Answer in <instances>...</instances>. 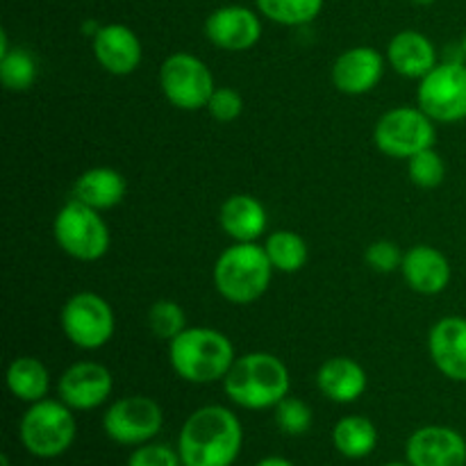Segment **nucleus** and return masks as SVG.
<instances>
[{
	"label": "nucleus",
	"instance_id": "nucleus-1",
	"mask_svg": "<svg viewBox=\"0 0 466 466\" xmlns=\"http://www.w3.org/2000/svg\"><path fill=\"white\" fill-rule=\"evenodd\" d=\"M244 446V428L223 405H203L182 423L177 453L185 466H232Z\"/></svg>",
	"mask_w": 466,
	"mask_h": 466
},
{
	"label": "nucleus",
	"instance_id": "nucleus-2",
	"mask_svg": "<svg viewBox=\"0 0 466 466\" xmlns=\"http://www.w3.org/2000/svg\"><path fill=\"white\" fill-rule=\"evenodd\" d=\"M223 391L244 410H273L291 391V373L278 355L255 350L239 355L223 378Z\"/></svg>",
	"mask_w": 466,
	"mask_h": 466
},
{
	"label": "nucleus",
	"instance_id": "nucleus-3",
	"mask_svg": "<svg viewBox=\"0 0 466 466\" xmlns=\"http://www.w3.org/2000/svg\"><path fill=\"white\" fill-rule=\"evenodd\" d=\"M235 360L230 337L214 328L187 326L176 339L168 341V364L173 373L191 385L223 382Z\"/></svg>",
	"mask_w": 466,
	"mask_h": 466
},
{
	"label": "nucleus",
	"instance_id": "nucleus-4",
	"mask_svg": "<svg viewBox=\"0 0 466 466\" xmlns=\"http://www.w3.org/2000/svg\"><path fill=\"white\" fill-rule=\"evenodd\" d=\"M273 264L258 241H235L217 258L212 282L217 294L232 305H250L262 299L273 280Z\"/></svg>",
	"mask_w": 466,
	"mask_h": 466
},
{
	"label": "nucleus",
	"instance_id": "nucleus-5",
	"mask_svg": "<svg viewBox=\"0 0 466 466\" xmlns=\"http://www.w3.org/2000/svg\"><path fill=\"white\" fill-rule=\"evenodd\" d=\"M76 414L64 400H36L18 423L23 449L39 460H53L66 453L76 441Z\"/></svg>",
	"mask_w": 466,
	"mask_h": 466
},
{
	"label": "nucleus",
	"instance_id": "nucleus-6",
	"mask_svg": "<svg viewBox=\"0 0 466 466\" xmlns=\"http://www.w3.org/2000/svg\"><path fill=\"white\" fill-rule=\"evenodd\" d=\"M53 237L59 248L77 262H98L112 246V232L103 214L76 198L55 214Z\"/></svg>",
	"mask_w": 466,
	"mask_h": 466
},
{
	"label": "nucleus",
	"instance_id": "nucleus-7",
	"mask_svg": "<svg viewBox=\"0 0 466 466\" xmlns=\"http://www.w3.org/2000/svg\"><path fill=\"white\" fill-rule=\"evenodd\" d=\"M437 141V123L421 107L387 109L373 127V144L382 155L394 159H410L421 150L432 148Z\"/></svg>",
	"mask_w": 466,
	"mask_h": 466
},
{
	"label": "nucleus",
	"instance_id": "nucleus-8",
	"mask_svg": "<svg viewBox=\"0 0 466 466\" xmlns=\"http://www.w3.org/2000/svg\"><path fill=\"white\" fill-rule=\"evenodd\" d=\"M164 98L182 112H198L208 107L217 82L200 57L191 53H173L162 62L157 73Z\"/></svg>",
	"mask_w": 466,
	"mask_h": 466
},
{
	"label": "nucleus",
	"instance_id": "nucleus-9",
	"mask_svg": "<svg viewBox=\"0 0 466 466\" xmlns=\"http://www.w3.org/2000/svg\"><path fill=\"white\" fill-rule=\"evenodd\" d=\"M62 332L76 349L98 350L112 341L116 332V317L100 294L94 291H77L64 303L59 314Z\"/></svg>",
	"mask_w": 466,
	"mask_h": 466
},
{
	"label": "nucleus",
	"instance_id": "nucleus-10",
	"mask_svg": "<svg viewBox=\"0 0 466 466\" xmlns=\"http://www.w3.org/2000/svg\"><path fill=\"white\" fill-rule=\"evenodd\" d=\"M417 103L435 123H460L466 118V62L444 59L419 80Z\"/></svg>",
	"mask_w": 466,
	"mask_h": 466
},
{
	"label": "nucleus",
	"instance_id": "nucleus-11",
	"mask_svg": "<svg viewBox=\"0 0 466 466\" xmlns=\"http://www.w3.org/2000/svg\"><path fill=\"white\" fill-rule=\"evenodd\" d=\"M164 410L150 396H123L109 403L103 414V431L114 444L137 446L148 444L162 432Z\"/></svg>",
	"mask_w": 466,
	"mask_h": 466
},
{
	"label": "nucleus",
	"instance_id": "nucleus-12",
	"mask_svg": "<svg viewBox=\"0 0 466 466\" xmlns=\"http://www.w3.org/2000/svg\"><path fill=\"white\" fill-rule=\"evenodd\" d=\"M262 14L246 5H223L205 18V36L226 53H246L262 39Z\"/></svg>",
	"mask_w": 466,
	"mask_h": 466
},
{
	"label": "nucleus",
	"instance_id": "nucleus-13",
	"mask_svg": "<svg viewBox=\"0 0 466 466\" xmlns=\"http://www.w3.org/2000/svg\"><path fill=\"white\" fill-rule=\"evenodd\" d=\"M114 391V376L105 364L76 362L59 376L57 394L59 400L68 405L73 412H89L109 400Z\"/></svg>",
	"mask_w": 466,
	"mask_h": 466
},
{
	"label": "nucleus",
	"instance_id": "nucleus-14",
	"mask_svg": "<svg viewBox=\"0 0 466 466\" xmlns=\"http://www.w3.org/2000/svg\"><path fill=\"white\" fill-rule=\"evenodd\" d=\"M91 50L96 62L109 76H130L144 59V46L137 32L123 23H105L91 36Z\"/></svg>",
	"mask_w": 466,
	"mask_h": 466
},
{
	"label": "nucleus",
	"instance_id": "nucleus-15",
	"mask_svg": "<svg viewBox=\"0 0 466 466\" xmlns=\"http://www.w3.org/2000/svg\"><path fill=\"white\" fill-rule=\"evenodd\" d=\"M387 57L373 46H353L332 64V85L339 94L364 96L380 85Z\"/></svg>",
	"mask_w": 466,
	"mask_h": 466
},
{
	"label": "nucleus",
	"instance_id": "nucleus-16",
	"mask_svg": "<svg viewBox=\"0 0 466 466\" xmlns=\"http://www.w3.org/2000/svg\"><path fill=\"white\" fill-rule=\"evenodd\" d=\"M405 460L412 466H466V440L455 428L423 426L410 435Z\"/></svg>",
	"mask_w": 466,
	"mask_h": 466
},
{
	"label": "nucleus",
	"instance_id": "nucleus-17",
	"mask_svg": "<svg viewBox=\"0 0 466 466\" xmlns=\"http://www.w3.org/2000/svg\"><path fill=\"white\" fill-rule=\"evenodd\" d=\"M428 353L441 376L466 382V319L441 317L428 332Z\"/></svg>",
	"mask_w": 466,
	"mask_h": 466
},
{
	"label": "nucleus",
	"instance_id": "nucleus-18",
	"mask_svg": "<svg viewBox=\"0 0 466 466\" xmlns=\"http://www.w3.org/2000/svg\"><path fill=\"white\" fill-rule=\"evenodd\" d=\"M400 276L405 285L421 296H437L451 285L453 268L449 258L431 244H417L405 250Z\"/></svg>",
	"mask_w": 466,
	"mask_h": 466
},
{
	"label": "nucleus",
	"instance_id": "nucleus-19",
	"mask_svg": "<svg viewBox=\"0 0 466 466\" xmlns=\"http://www.w3.org/2000/svg\"><path fill=\"white\" fill-rule=\"evenodd\" d=\"M387 64L408 80H421L440 64L437 48L423 32L400 30L387 44Z\"/></svg>",
	"mask_w": 466,
	"mask_h": 466
},
{
	"label": "nucleus",
	"instance_id": "nucleus-20",
	"mask_svg": "<svg viewBox=\"0 0 466 466\" xmlns=\"http://www.w3.org/2000/svg\"><path fill=\"white\" fill-rule=\"evenodd\" d=\"M317 387L328 400L339 405H350L364 396L369 387L367 371L353 358H330L319 367Z\"/></svg>",
	"mask_w": 466,
	"mask_h": 466
},
{
	"label": "nucleus",
	"instance_id": "nucleus-21",
	"mask_svg": "<svg viewBox=\"0 0 466 466\" xmlns=\"http://www.w3.org/2000/svg\"><path fill=\"white\" fill-rule=\"evenodd\" d=\"M218 226L232 241H258L267 232V209L255 196L232 194L218 208Z\"/></svg>",
	"mask_w": 466,
	"mask_h": 466
},
{
	"label": "nucleus",
	"instance_id": "nucleus-22",
	"mask_svg": "<svg viewBox=\"0 0 466 466\" xmlns=\"http://www.w3.org/2000/svg\"><path fill=\"white\" fill-rule=\"evenodd\" d=\"M126 194V177L112 167L86 168L77 176L76 185H73V198L98 209V212H107V209L121 205Z\"/></svg>",
	"mask_w": 466,
	"mask_h": 466
},
{
	"label": "nucleus",
	"instance_id": "nucleus-23",
	"mask_svg": "<svg viewBox=\"0 0 466 466\" xmlns=\"http://www.w3.org/2000/svg\"><path fill=\"white\" fill-rule=\"evenodd\" d=\"M5 382H7V390L14 399L32 405L36 400L48 399L50 371L39 358L21 355V358H14L9 362L7 373H5Z\"/></svg>",
	"mask_w": 466,
	"mask_h": 466
},
{
	"label": "nucleus",
	"instance_id": "nucleus-24",
	"mask_svg": "<svg viewBox=\"0 0 466 466\" xmlns=\"http://www.w3.org/2000/svg\"><path fill=\"white\" fill-rule=\"evenodd\" d=\"M332 444L337 453L346 460H364L376 451L378 446V428L371 419L350 414L339 419L332 428Z\"/></svg>",
	"mask_w": 466,
	"mask_h": 466
},
{
	"label": "nucleus",
	"instance_id": "nucleus-25",
	"mask_svg": "<svg viewBox=\"0 0 466 466\" xmlns=\"http://www.w3.org/2000/svg\"><path fill=\"white\" fill-rule=\"evenodd\" d=\"M264 250L280 273H299L309 259L308 241L291 230H273L264 241Z\"/></svg>",
	"mask_w": 466,
	"mask_h": 466
},
{
	"label": "nucleus",
	"instance_id": "nucleus-26",
	"mask_svg": "<svg viewBox=\"0 0 466 466\" xmlns=\"http://www.w3.org/2000/svg\"><path fill=\"white\" fill-rule=\"evenodd\" d=\"M258 12L285 27H303L317 21L326 0H255Z\"/></svg>",
	"mask_w": 466,
	"mask_h": 466
},
{
	"label": "nucleus",
	"instance_id": "nucleus-27",
	"mask_svg": "<svg viewBox=\"0 0 466 466\" xmlns=\"http://www.w3.org/2000/svg\"><path fill=\"white\" fill-rule=\"evenodd\" d=\"M39 68L36 59L30 50L25 48H9L0 53V82L7 91L21 94L35 85Z\"/></svg>",
	"mask_w": 466,
	"mask_h": 466
},
{
	"label": "nucleus",
	"instance_id": "nucleus-28",
	"mask_svg": "<svg viewBox=\"0 0 466 466\" xmlns=\"http://www.w3.org/2000/svg\"><path fill=\"white\" fill-rule=\"evenodd\" d=\"M146 323H148V330L153 332L155 339L168 344L187 328V314L182 305L176 303V300L159 299L148 308Z\"/></svg>",
	"mask_w": 466,
	"mask_h": 466
},
{
	"label": "nucleus",
	"instance_id": "nucleus-29",
	"mask_svg": "<svg viewBox=\"0 0 466 466\" xmlns=\"http://www.w3.org/2000/svg\"><path fill=\"white\" fill-rule=\"evenodd\" d=\"M408 176L410 182L419 189H437L446 177L444 157L437 153L435 146L421 150L408 159Z\"/></svg>",
	"mask_w": 466,
	"mask_h": 466
},
{
	"label": "nucleus",
	"instance_id": "nucleus-30",
	"mask_svg": "<svg viewBox=\"0 0 466 466\" xmlns=\"http://www.w3.org/2000/svg\"><path fill=\"white\" fill-rule=\"evenodd\" d=\"M273 410H276V426L280 428L285 435L300 437L312 428V408H309L303 399H296V396L289 394Z\"/></svg>",
	"mask_w": 466,
	"mask_h": 466
},
{
	"label": "nucleus",
	"instance_id": "nucleus-31",
	"mask_svg": "<svg viewBox=\"0 0 466 466\" xmlns=\"http://www.w3.org/2000/svg\"><path fill=\"white\" fill-rule=\"evenodd\" d=\"M403 255L405 253L400 250L399 244H394L390 239H378L367 246V250H364V262L376 273H394L400 271Z\"/></svg>",
	"mask_w": 466,
	"mask_h": 466
},
{
	"label": "nucleus",
	"instance_id": "nucleus-32",
	"mask_svg": "<svg viewBox=\"0 0 466 466\" xmlns=\"http://www.w3.org/2000/svg\"><path fill=\"white\" fill-rule=\"evenodd\" d=\"M205 109H208L209 116H212L214 121L232 123L241 116V112H244V98H241L239 91L232 89V86H217Z\"/></svg>",
	"mask_w": 466,
	"mask_h": 466
},
{
	"label": "nucleus",
	"instance_id": "nucleus-33",
	"mask_svg": "<svg viewBox=\"0 0 466 466\" xmlns=\"http://www.w3.org/2000/svg\"><path fill=\"white\" fill-rule=\"evenodd\" d=\"M127 466H185L177 449L167 444H141L127 458Z\"/></svg>",
	"mask_w": 466,
	"mask_h": 466
},
{
	"label": "nucleus",
	"instance_id": "nucleus-34",
	"mask_svg": "<svg viewBox=\"0 0 466 466\" xmlns=\"http://www.w3.org/2000/svg\"><path fill=\"white\" fill-rule=\"evenodd\" d=\"M255 466H296V464H291L289 460L280 458V455H268V458L259 460V462Z\"/></svg>",
	"mask_w": 466,
	"mask_h": 466
},
{
	"label": "nucleus",
	"instance_id": "nucleus-35",
	"mask_svg": "<svg viewBox=\"0 0 466 466\" xmlns=\"http://www.w3.org/2000/svg\"><path fill=\"white\" fill-rule=\"evenodd\" d=\"M0 466H12V460H9V455H0Z\"/></svg>",
	"mask_w": 466,
	"mask_h": 466
},
{
	"label": "nucleus",
	"instance_id": "nucleus-36",
	"mask_svg": "<svg viewBox=\"0 0 466 466\" xmlns=\"http://www.w3.org/2000/svg\"><path fill=\"white\" fill-rule=\"evenodd\" d=\"M410 3H414V5H421V7H426V5H432V3H437V0H410Z\"/></svg>",
	"mask_w": 466,
	"mask_h": 466
},
{
	"label": "nucleus",
	"instance_id": "nucleus-37",
	"mask_svg": "<svg viewBox=\"0 0 466 466\" xmlns=\"http://www.w3.org/2000/svg\"><path fill=\"white\" fill-rule=\"evenodd\" d=\"M460 46H462V53H464V59H466V32H464L462 41H460Z\"/></svg>",
	"mask_w": 466,
	"mask_h": 466
},
{
	"label": "nucleus",
	"instance_id": "nucleus-38",
	"mask_svg": "<svg viewBox=\"0 0 466 466\" xmlns=\"http://www.w3.org/2000/svg\"><path fill=\"white\" fill-rule=\"evenodd\" d=\"M382 466H412L410 462H390V464H382Z\"/></svg>",
	"mask_w": 466,
	"mask_h": 466
}]
</instances>
